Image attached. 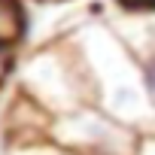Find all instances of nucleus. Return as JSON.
I'll return each instance as SVG.
<instances>
[{"label":"nucleus","instance_id":"0eeeda50","mask_svg":"<svg viewBox=\"0 0 155 155\" xmlns=\"http://www.w3.org/2000/svg\"><path fill=\"white\" fill-rule=\"evenodd\" d=\"M15 46H3L0 43V88H3V82L9 79V73H15Z\"/></svg>","mask_w":155,"mask_h":155},{"label":"nucleus","instance_id":"f03ea898","mask_svg":"<svg viewBox=\"0 0 155 155\" xmlns=\"http://www.w3.org/2000/svg\"><path fill=\"white\" fill-rule=\"evenodd\" d=\"M15 82H18V94L31 97L52 119L91 104L88 76L70 40V31L61 40L46 43L37 52H31L25 61H18Z\"/></svg>","mask_w":155,"mask_h":155},{"label":"nucleus","instance_id":"f257e3e1","mask_svg":"<svg viewBox=\"0 0 155 155\" xmlns=\"http://www.w3.org/2000/svg\"><path fill=\"white\" fill-rule=\"evenodd\" d=\"M70 40L85 67L91 104L140 137L155 134V101L149 94L140 58L122 34L101 18H88L70 31Z\"/></svg>","mask_w":155,"mask_h":155},{"label":"nucleus","instance_id":"20e7f679","mask_svg":"<svg viewBox=\"0 0 155 155\" xmlns=\"http://www.w3.org/2000/svg\"><path fill=\"white\" fill-rule=\"evenodd\" d=\"M122 40L134 49V55L140 58V67H143V76H146V85H149V94L155 101V31H152V21H140L137 34L134 37H125Z\"/></svg>","mask_w":155,"mask_h":155},{"label":"nucleus","instance_id":"6e6552de","mask_svg":"<svg viewBox=\"0 0 155 155\" xmlns=\"http://www.w3.org/2000/svg\"><path fill=\"white\" fill-rule=\"evenodd\" d=\"M137 155H155V134H149V137L140 140V152Z\"/></svg>","mask_w":155,"mask_h":155},{"label":"nucleus","instance_id":"7ed1b4c3","mask_svg":"<svg viewBox=\"0 0 155 155\" xmlns=\"http://www.w3.org/2000/svg\"><path fill=\"white\" fill-rule=\"evenodd\" d=\"M49 137L73 155H137L143 140L137 131L91 104L52 119Z\"/></svg>","mask_w":155,"mask_h":155},{"label":"nucleus","instance_id":"39448f33","mask_svg":"<svg viewBox=\"0 0 155 155\" xmlns=\"http://www.w3.org/2000/svg\"><path fill=\"white\" fill-rule=\"evenodd\" d=\"M28 34V12L21 0H0V43L18 46Z\"/></svg>","mask_w":155,"mask_h":155},{"label":"nucleus","instance_id":"423d86ee","mask_svg":"<svg viewBox=\"0 0 155 155\" xmlns=\"http://www.w3.org/2000/svg\"><path fill=\"white\" fill-rule=\"evenodd\" d=\"M116 6L125 15L143 18V15H155V0H116Z\"/></svg>","mask_w":155,"mask_h":155}]
</instances>
